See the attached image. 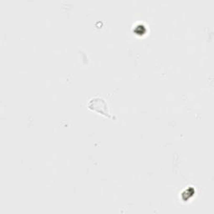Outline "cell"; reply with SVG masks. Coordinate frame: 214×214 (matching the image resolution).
I'll return each instance as SVG.
<instances>
[{"instance_id": "6da1fadb", "label": "cell", "mask_w": 214, "mask_h": 214, "mask_svg": "<svg viewBox=\"0 0 214 214\" xmlns=\"http://www.w3.org/2000/svg\"><path fill=\"white\" fill-rule=\"evenodd\" d=\"M87 106L90 110H91L95 112L101 114V115L109 118L112 117L108 111V105L103 98H101V97L92 98L89 101Z\"/></svg>"}, {"instance_id": "7a4b0ae2", "label": "cell", "mask_w": 214, "mask_h": 214, "mask_svg": "<svg viewBox=\"0 0 214 214\" xmlns=\"http://www.w3.org/2000/svg\"><path fill=\"white\" fill-rule=\"evenodd\" d=\"M194 190L193 189H188V190H186L185 192H182V194H181V197H183V196H186V197L185 198V201H186V200H188L190 198V197H192V196L194 194Z\"/></svg>"}, {"instance_id": "3957f363", "label": "cell", "mask_w": 214, "mask_h": 214, "mask_svg": "<svg viewBox=\"0 0 214 214\" xmlns=\"http://www.w3.org/2000/svg\"><path fill=\"white\" fill-rule=\"evenodd\" d=\"M135 31L137 34H142V32H145V27L142 26V25H137V26H135Z\"/></svg>"}]
</instances>
